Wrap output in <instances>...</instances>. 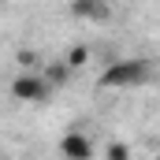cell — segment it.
Masks as SVG:
<instances>
[{"mask_svg":"<svg viewBox=\"0 0 160 160\" xmlns=\"http://www.w3.org/2000/svg\"><path fill=\"white\" fill-rule=\"evenodd\" d=\"M149 78H153V63L142 60V56H127V60H112L97 75V86L119 93V89H138V86H145Z\"/></svg>","mask_w":160,"mask_h":160,"instance_id":"obj_1","label":"cell"},{"mask_svg":"<svg viewBox=\"0 0 160 160\" xmlns=\"http://www.w3.org/2000/svg\"><path fill=\"white\" fill-rule=\"evenodd\" d=\"M48 93H52V82L45 78V71H22L11 78V97L22 104H41L48 101Z\"/></svg>","mask_w":160,"mask_h":160,"instance_id":"obj_2","label":"cell"},{"mask_svg":"<svg viewBox=\"0 0 160 160\" xmlns=\"http://www.w3.org/2000/svg\"><path fill=\"white\" fill-rule=\"evenodd\" d=\"M93 153H97V145L86 130H67L60 138V157L63 160H93Z\"/></svg>","mask_w":160,"mask_h":160,"instance_id":"obj_3","label":"cell"},{"mask_svg":"<svg viewBox=\"0 0 160 160\" xmlns=\"http://www.w3.org/2000/svg\"><path fill=\"white\" fill-rule=\"evenodd\" d=\"M71 15L75 19H108V4L104 0H71Z\"/></svg>","mask_w":160,"mask_h":160,"instance_id":"obj_4","label":"cell"},{"mask_svg":"<svg viewBox=\"0 0 160 160\" xmlns=\"http://www.w3.org/2000/svg\"><path fill=\"white\" fill-rule=\"evenodd\" d=\"M63 63H67L71 71L86 67V63H89V45H71V48L63 52Z\"/></svg>","mask_w":160,"mask_h":160,"instance_id":"obj_5","label":"cell"},{"mask_svg":"<svg viewBox=\"0 0 160 160\" xmlns=\"http://www.w3.org/2000/svg\"><path fill=\"white\" fill-rule=\"evenodd\" d=\"M15 63H19L22 71H41V67H45L41 56H38V52H30V48H19V52H15Z\"/></svg>","mask_w":160,"mask_h":160,"instance_id":"obj_6","label":"cell"},{"mask_svg":"<svg viewBox=\"0 0 160 160\" xmlns=\"http://www.w3.org/2000/svg\"><path fill=\"white\" fill-rule=\"evenodd\" d=\"M104 160H130V145L127 142H108L104 145Z\"/></svg>","mask_w":160,"mask_h":160,"instance_id":"obj_7","label":"cell"}]
</instances>
